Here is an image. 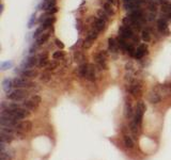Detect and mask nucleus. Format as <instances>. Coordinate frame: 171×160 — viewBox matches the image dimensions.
Instances as JSON below:
<instances>
[{"instance_id": "f3484780", "label": "nucleus", "mask_w": 171, "mask_h": 160, "mask_svg": "<svg viewBox=\"0 0 171 160\" xmlns=\"http://www.w3.org/2000/svg\"><path fill=\"white\" fill-rule=\"evenodd\" d=\"M13 87H14L13 80L4 79L3 81H2V88H3L4 92H5L7 94H9V93H11V92H12V89H13Z\"/></svg>"}, {"instance_id": "72a5a7b5", "label": "nucleus", "mask_w": 171, "mask_h": 160, "mask_svg": "<svg viewBox=\"0 0 171 160\" xmlns=\"http://www.w3.org/2000/svg\"><path fill=\"white\" fill-rule=\"evenodd\" d=\"M41 80H42V81H45V82L49 81V80H50V74H49L48 72L43 73L42 75H41Z\"/></svg>"}, {"instance_id": "6ab92c4d", "label": "nucleus", "mask_w": 171, "mask_h": 160, "mask_svg": "<svg viewBox=\"0 0 171 160\" xmlns=\"http://www.w3.org/2000/svg\"><path fill=\"white\" fill-rule=\"evenodd\" d=\"M140 7V2L139 1H136V0H133V1H126V3L124 4V8L125 10H138Z\"/></svg>"}, {"instance_id": "c85d7f7f", "label": "nucleus", "mask_w": 171, "mask_h": 160, "mask_svg": "<svg viewBox=\"0 0 171 160\" xmlns=\"http://www.w3.org/2000/svg\"><path fill=\"white\" fill-rule=\"evenodd\" d=\"M149 101L152 104H156V103L161 101V96H158V94H156V93H152L150 95V97H149Z\"/></svg>"}, {"instance_id": "f704fd0d", "label": "nucleus", "mask_w": 171, "mask_h": 160, "mask_svg": "<svg viewBox=\"0 0 171 160\" xmlns=\"http://www.w3.org/2000/svg\"><path fill=\"white\" fill-rule=\"evenodd\" d=\"M30 99H31L32 101H33V103H34L35 105H40L41 104V101H42V98L40 97V96H38V95H34V96H32L31 98H30Z\"/></svg>"}, {"instance_id": "2f4dec72", "label": "nucleus", "mask_w": 171, "mask_h": 160, "mask_svg": "<svg viewBox=\"0 0 171 160\" xmlns=\"http://www.w3.org/2000/svg\"><path fill=\"white\" fill-rule=\"evenodd\" d=\"M43 32H44V28H43L42 26H41V27H38V28L34 31V33H33V38H38L40 36H41V35L43 34Z\"/></svg>"}, {"instance_id": "9d476101", "label": "nucleus", "mask_w": 171, "mask_h": 160, "mask_svg": "<svg viewBox=\"0 0 171 160\" xmlns=\"http://www.w3.org/2000/svg\"><path fill=\"white\" fill-rule=\"evenodd\" d=\"M146 55H148V46L146 45V44H141V45H139V47L136 49L134 58L136 60H140V59H142Z\"/></svg>"}, {"instance_id": "e433bc0d", "label": "nucleus", "mask_w": 171, "mask_h": 160, "mask_svg": "<svg viewBox=\"0 0 171 160\" xmlns=\"http://www.w3.org/2000/svg\"><path fill=\"white\" fill-rule=\"evenodd\" d=\"M34 24H35V14H33L31 16V18H30L29 23H28V27H29V28H32Z\"/></svg>"}, {"instance_id": "58836bf2", "label": "nucleus", "mask_w": 171, "mask_h": 160, "mask_svg": "<svg viewBox=\"0 0 171 160\" xmlns=\"http://www.w3.org/2000/svg\"><path fill=\"white\" fill-rule=\"evenodd\" d=\"M82 59H84V56L80 55L79 51H77L76 53H75V60H76V61H81Z\"/></svg>"}, {"instance_id": "aec40b11", "label": "nucleus", "mask_w": 171, "mask_h": 160, "mask_svg": "<svg viewBox=\"0 0 171 160\" xmlns=\"http://www.w3.org/2000/svg\"><path fill=\"white\" fill-rule=\"evenodd\" d=\"M49 36H50V33H49V32H45V33H43L40 38H36V46L44 45V44L48 41Z\"/></svg>"}, {"instance_id": "4468645a", "label": "nucleus", "mask_w": 171, "mask_h": 160, "mask_svg": "<svg viewBox=\"0 0 171 160\" xmlns=\"http://www.w3.org/2000/svg\"><path fill=\"white\" fill-rule=\"evenodd\" d=\"M108 49H109V51H111V52L119 51L120 46H119V44H118L117 38H108Z\"/></svg>"}, {"instance_id": "4c0bfd02", "label": "nucleus", "mask_w": 171, "mask_h": 160, "mask_svg": "<svg viewBox=\"0 0 171 160\" xmlns=\"http://www.w3.org/2000/svg\"><path fill=\"white\" fill-rule=\"evenodd\" d=\"M56 67H57V63L52 62V63H49L48 65H47V70H55Z\"/></svg>"}, {"instance_id": "4be33fe9", "label": "nucleus", "mask_w": 171, "mask_h": 160, "mask_svg": "<svg viewBox=\"0 0 171 160\" xmlns=\"http://www.w3.org/2000/svg\"><path fill=\"white\" fill-rule=\"evenodd\" d=\"M23 107L26 109H28L29 111H32V110H35V109L38 108V105H35L31 99H29V101H25L24 104H23Z\"/></svg>"}, {"instance_id": "7c9ffc66", "label": "nucleus", "mask_w": 171, "mask_h": 160, "mask_svg": "<svg viewBox=\"0 0 171 160\" xmlns=\"http://www.w3.org/2000/svg\"><path fill=\"white\" fill-rule=\"evenodd\" d=\"M12 65H13V63L11 62V61H5V62L1 63L0 68H1V70H9L10 67H12Z\"/></svg>"}, {"instance_id": "f03ea898", "label": "nucleus", "mask_w": 171, "mask_h": 160, "mask_svg": "<svg viewBox=\"0 0 171 160\" xmlns=\"http://www.w3.org/2000/svg\"><path fill=\"white\" fill-rule=\"evenodd\" d=\"M98 31L96 29L93 28L92 30H90L87 35V38H86V40L84 41V44H82L84 48H86V49L90 48L91 46L93 45V43H94L95 40L98 38Z\"/></svg>"}, {"instance_id": "9b49d317", "label": "nucleus", "mask_w": 171, "mask_h": 160, "mask_svg": "<svg viewBox=\"0 0 171 160\" xmlns=\"http://www.w3.org/2000/svg\"><path fill=\"white\" fill-rule=\"evenodd\" d=\"M38 64V60L36 59V57H29L28 59L24 62L23 67H24V70H31L32 67H34Z\"/></svg>"}, {"instance_id": "20e7f679", "label": "nucleus", "mask_w": 171, "mask_h": 160, "mask_svg": "<svg viewBox=\"0 0 171 160\" xmlns=\"http://www.w3.org/2000/svg\"><path fill=\"white\" fill-rule=\"evenodd\" d=\"M26 96H27V92L24 89H16V90H13L11 93L8 94V98L14 101H23Z\"/></svg>"}, {"instance_id": "2eb2a0df", "label": "nucleus", "mask_w": 171, "mask_h": 160, "mask_svg": "<svg viewBox=\"0 0 171 160\" xmlns=\"http://www.w3.org/2000/svg\"><path fill=\"white\" fill-rule=\"evenodd\" d=\"M89 65L90 64H87V63H82L79 65L78 70H77V74L78 76L81 77V78H86L88 74V70H89Z\"/></svg>"}, {"instance_id": "cd10ccee", "label": "nucleus", "mask_w": 171, "mask_h": 160, "mask_svg": "<svg viewBox=\"0 0 171 160\" xmlns=\"http://www.w3.org/2000/svg\"><path fill=\"white\" fill-rule=\"evenodd\" d=\"M103 10H104L109 16L113 14V11H112V8H111V3H109V2L104 3V5H103Z\"/></svg>"}, {"instance_id": "0eeeda50", "label": "nucleus", "mask_w": 171, "mask_h": 160, "mask_svg": "<svg viewBox=\"0 0 171 160\" xmlns=\"http://www.w3.org/2000/svg\"><path fill=\"white\" fill-rule=\"evenodd\" d=\"M32 128V123L30 121H23V122H19L16 126V131L17 133H25V132L30 131Z\"/></svg>"}, {"instance_id": "a878e982", "label": "nucleus", "mask_w": 171, "mask_h": 160, "mask_svg": "<svg viewBox=\"0 0 171 160\" xmlns=\"http://www.w3.org/2000/svg\"><path fill=\"white\" fill-rule=\"evenodd\" d=\"M64 57H65V53H64V51H63L62 49L61 50H57V51H55L54 53H52V59L54 60H63L64 59Z\"/></svg>"}, {"instance_id": "f257e3e1", "label": "nucleus", "mask_w": 171, "mask_h": 160, "mask_svg": "<svg viewBox=\"0 0 171 160\" xmlns=\"http://www.w3.org/2000/svg\"><path fill=\"white\" fill-rule=\"evenodd\" d=\"M146 104L143 101H139L137 104L136 107V111H135V115H134V120L132 124H130V129L134 133H137L139 128L141 127V124H142V118H143V114L146 112Z\"/></svg>"}, {"instance_id": "a211bd4d", "label": "nucleus", "mask_w": 171, "mask_h": 160, "mask_svg": "<svg viewBox=\"0 0 171 160\" xmlns=\"http://www.w3.org/2000/svg\"><path fill=\"white\" fill-rule=\"evenodd\" d=\"M14 140V136L12 132L1 130V141L4 143H10Z\"/></svg>"}, {"instance_id": "b1692460", "label": "nucleus", "mask_w": 171, "mask_h": 160, "mask_svg": "<svg viewBox=\"0 0 171 160\" xmlns=\"http://www.w3.org/2000/svg\"><path fill=\"white\" fill-rule=\"evenodd\" d=\"M89 81H94L95 80V70L93 65H89V70H88L87 77H86Z\"/></svg>"}, {"instance_id": "1a4fd4ad", "label": "nucleus", "mask_w": 171, "mask_h": 160, "mask_svg": "<svg viewBox=\"0 0 171 160\" xmlns=\"http://www.w3.org/2000/svg\"><path fill=\"white\" fill-rule=\"evenodd\" d=\"M141 91H142V85H141V82L139 81H135L133 83L130 84L129 87V92L130 94L134 95V96H139L141 94Z\"/></svg>"}, {"instance_id": "bb28decb", "label": "nucleus", "mask_w": 171, "mask_h": 160, "mask_svg": "<svg viewBox=\"0 0 171 160\" xmlns=\"http://www.w3.org/2000/svg\"><path fill=\"white\" fill-rule=\"evenodd\" d=\"M141 40H142L144 43H149L151 41V34L150 32L148 30H142V33H141Z\"/></svg>"}, {"instance_id": "a19ab883", "label": "nucleus", "mask_w": 171, "mask_h": 160, "mask_svg": "<svg viewBox=\"0 0 171 160\" xmlns=\"http://www.w3.org/2000/svg\"><path fill=\"white\" fill-rule=\"evenodd\" d=\"M125 1H133V0H125Z\"/></svg>"}, {"instance_id": "412c9836", "label": "nucleus", "mask_w": 171, "mask_h": 160, "mask_svg": "<svg viewBox=\"0 0 171 160\" xmlns=\"http://www.w3.org/2000/svg\"><path fill=\"white\" fill-rule=\"evenodd\" d=\"M55 7H57V0H48V1H44V4L42 5V10L48 11Z\"/></svg>"}, {"instance_id": "ddd939ff", "label": "nucleus", "mask_w": 171, "mask_h": 160, "mask_svg": "<svg viewBox=\"0 0 171 160\" xmlns=\"http://www.w3.org/2000/svg\"><path fill=\"white\" fill-rule=\"evenodd\" d=\"M46 16H48V17H45V19H44L42 23V27L44 28V30L50 28L52 25L56 23V17H55L54 15H48L46 13Z\"/></svg>"}, {"instance_id": "c9c22d12", "label": "nucleus", "mask_w": 171, "mask_h": 160, "mask_svg": "<svg viewBox=\"0 0 171 160\" xmlns=\"http://www.w3.org/2000/svg\"><path fill=\"white\" fill-rule=\"evenodd\" d=\"M55 43H56V46L58 48H60V49L64 48V44L62 43V41H60L59 38H56V40H55Z\"/></svg>"}, {"instance_id": "6e6552de", "label": "nucleus", "mask_w": 171, "mask_h": 160, "mask_svg": "<svg viewBox=\"0 0 171 160\" xmlns=\"http://www.w3.org/2000/svg\"><path fill=\"white\" fill-rule=\"evenodd\" d=\"M157 29H158V31L161 32V33H163L165 35H169V33H170L169 28H168L167 21L163 19V18L158 19V21H157Z\"/></svg>"}, {"instance_id": "473e14b6", "label": "nucleus", "mask_w": 171, "mask_h": 160, "mask_svg": "<svg viewBox=\"0 0 171 160\" xmlns=\"http://www.w3.org/2000/svg\"><path fill=\"white\" fill-rule=\"evenodd\" d=\"M132 113H133V111H132V106H130L129 103H126V105H125V116L126 118H129V116L132 115Z\"/></svg>"}, {"instance_id": "39448f33", "label": "nucleus", "mask_w": 171, "mask_h": 160, "mask_svg": "<svg viewBox=\"0 0 171 160\" xmlns=\"http://www.w3.org/2000/svg\"><path fill=\"white\" fill-rule=\"evenodd\" d=\"M107 57H108V55H107V52L104 51V50H101L100 52H98L94 57L95 63L101 67L102 70H106V67H107V63H106Z\"/></svg>"}, {"instance_id": "423d86ee", "label": "nucleus", "mask_w": 171, "mask_h": 160, "mask_svg": "<svg viewBox=\"0 0 171 160\" xmlns=\"http://www.w3.org/2000/svg\"><path fill=\"white\" fill-rule=\"evenodd\" d=\"M134 32H133V29L128 27V26H126V25H122V26H120L119 28V36L121 38H134Z\"/></svg>"}, {"instance_id": "393cba45", "label": "nucleus", "mask_w": 171, "mask_h": 160, "mask_svg": "<svg viewBox=\"0 0 171 160\" xmlns=\"http://www.w3.org/2000/svg\"><path fill=\"white\" fill-rule=\"evenodd\" d=\"M123 142H124L125 147H127V148H133L134 147V141L132 140V138L129 136H127V135H125V136L123 137Z\"/></svg>"}, {"instance_id": "dca6fc26", "label": "nucleus", "mask_w": 171, "mask_h": 160, "mask_svg": "<svg viewBox=\"0 0 171 160\" xmlns=\"http://www.w3.org/2000/svg\"><path fill=\"white\" fill-rule=\"evenodd\" d=\"M106 23H107V21H103L101 18H96L94 21V25H93V28L96 29L98 32L104 31L105 29H106Z\"/></svg>"}, {"instance_id": "ea45409f", "label": "nucleus", "mask_w": 171, "mask_h": 160, "mask_svg": "<svg viewBox=\"0 0 171 160\" xmlns=\"http://www.w3.org/2000/svg\"><path fill=\"white\" fill-rule=\"evenodd\" d=\"M107 2H109V3H111V4H113L115 2V0H107Z\"/></svg>"}, {"instance_id": "5701e85b", "label": "nucleus", "mask_w": 171, "mask_h": 160, "mask_svg": "<svg viewBox=\"0 0 171 160\" xmlns=\"http://www.w3.org/2000/svg\"><path fill=\"white\" fill-rule=\"evenodd\" d=\"M38 67H45V66L48 65V56L47 53H44V55H41L40 59H38Z\"/></svg>"}, {"instance_id": "7ed1b4c3", "label": "nucleus", "mask_w": 171, "mask_h": 160, "mask_svg": "<svg viewBox=\"0 0 171 160\" xmlns=\"http://www.w3.org/2000/svg\"><path fill=\"white\" fill-rule=\"evenodd\" d=\"M13 83L16 89H29V88H33L35 85L34 82H32L26 78H15L13 80Z\"/></svg>"}, {"instance_id": "c756f323", "label": "nucleus", "mask_w": 171, "mask_h": 160, "mask_svg": "<svg viewBox=\"0 0 171 160\" xmlns=\"http://www.w3.org/2000/svg\"><path fill=\"white\" fill-rule=\"evenodd\" d=\"M98 18H101V19H103V21H108V16H109V15L107 14V13H106V12H105L103 9H102V10H100L98 12Z\"/></svg>"}, {"instance_id": "f8f14e48", "label": "nucleus", "mask_w": 171, "mask_h": 160, "mask_svg": "<svg viewBox=\"0 0 171 160\" xmlns=\"http://www.w3.org/2000/svg\"><path fill=\"white\" fill-rule=\"evenodd\" d=\"M19 75H21V77H23V78H26V79H33V78H35V77H38V70H21V73H19Z\"/></svg>"}]
</instances>
